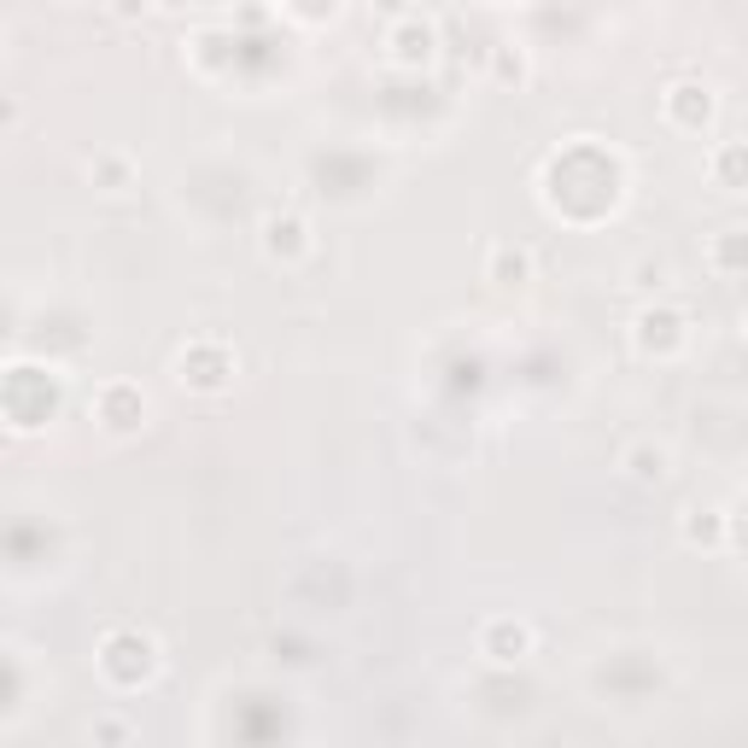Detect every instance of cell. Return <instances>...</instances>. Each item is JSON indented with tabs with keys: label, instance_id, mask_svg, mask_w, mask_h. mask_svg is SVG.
<instances>
[{
	"label": "cell",
	"instance_id": "16",
	"mask_svg": "<svg viewBox=\"0 0 748 748\" xmlns=\"http://www.w3.org/2000/svg\"><path fill=\"white\" fill-rule=\"evenodd\" d=\"M146 7H153V0H111V12H118V18H135V12H146Z\"/></svg>",
	"mask_w": 748,
	"mask_h": 748
},
{
	"label": "cell",
	"instance_id": "3",
	"mask_svg": "<svg viewBox=\"0 0 748 748\" xmlns=\"http://www.w3.org/2000/svg\"><path fill=\"white\" fill-rule=\"evenodd\" d=\"M386 47H392V59H398V65H427V59H433V47H439V30L427 24V18H416V12H404V18H392Z\"/></svg>",
	"mask_w": 748,
	"mask_h": 748
},
{
	"label": "cell",
	"instance_id": "2",
	"mask_svg": "<svg viewBox=\"0 0 748 748\" xmlns=\"http://www.w3.org/2000/svg\"><path fill=\"white\" fill-rule=\"evenodd\" d=\"M532 626L527 620H509V614H497V620H485L480 626V654L485 661H497V667H515V661H527L532 654Z\"/></svg>",
	"mask_w": 748,
	"mask_h": 748
},
{
	"label": "cell",
	"instance_id": "4",
	"mask_svg": "<svg viewBox=\"0 0 748 748\" xmlns=\"http://www.w3.org/2000/svg\"><path fill=\"white\" fill-rule=\"evenodd\" d=\"M667 118L672 123H707L714 118V94H707V82H672L667 88Z\"/></svg>",
	"mask_w": 748,
	"mask_h": 748
},
{
	"label": "cell",
	"instance_id": "11",
	"mask_svg": "<svg viewBox=\"0 0 748 748\" xmlns=\"http://www.w3.org/2000/svg\"><path fill=\"white\" fill-rule=\"evenodd\" d=\"M714 270H748V234H743V229H719V240H714Z\"/></svg>",
	"mask_w": 748,
	"mask_h": 748
},
{
	"label": "cell",
	"instance_id": "17",
	"mask_svg": "<svg viewBox=\"0 0 748 748\" xmlns=\"http://www.w3.org/2000/svg\"><path fill=\"white\" fill-rule=\"evenodd\" d=\"M123 170H129V164H123V158H100V176H111V187H118V182H123Z\"/></svg>",
	"mask_w": 748,
	"mask_h": 748
},
{
	"label": "cell",
	"instance_id": "6",
	"mask_svg": "<svg viewBox=\"0 0 748 748\" xmlns=\"http://www.w3.org/2000/svg\"><path fill=\"white\" fill-rule=\"evenodd\" d=\"M264 246H270V257H305L310 229L293 211H275V217H264Z\"/></svg>",
	"mask_w": 748,
	"mask_h": 748
},
{
	"label": "cell",
	"instance_id": "1",
	"mask_svg": "<svg viewBox=\"0 0 748 748\" xmlns=\"http://www.w3.org/2000/svg\"><path fill=\"white\" fill-rule=\"evenodd\" d=\"M100 672L111 684L135 690L141 679H153V672H158V644L146 638V631H129V626L106 631V638H100Z\"/></svg>",
	"mask_w": 748,
	"mask_h": 748
},
{
	"label": "cell",
	"instance_id": "7",
	"mask_svg": "<svg viewBox=\"0 0 748 748\" xmlns=\"http://www.w3.org/2000/svg\"><path fill=\"white\" fill-rule=\"evenodd\" d=\"M146 416V398L135 386H106L100 392V421L111 427V433H129V427H141Z\"/></svg>",
	"mask_w": 748,
	"mask_h": 748
},
{
	"label": "cell",
	"instance_id": "8",
	"mask_svg": "<svg viewBox=\"0 0 748 748\" xmlns=\"http://www.w3.org/2000/svg\"><path fill=\"white\" fill-rule=\"evenodd\" d=\"M620 468H626L638 485H661L667 468H672V451H667V444H654V439H638V444L620 457Z\"/></svg>",
	"mask_w": 748,
	"mask_h": 748
},
{
	"label": "cell",
	"instance_id": "5",
	"mask_svg": "<svg viewBox=\"0 0 748 748\" xmlns=\"http://www.w3.org/2000/svg\"><path fill=\"white\" fill-rule=\"evenodd\" d=\"M485 280H497V287H527V280H532V252L509 246V240L492 246V252H485Z\"/></svg>",
	"mask_w": 748,
	"mask_h": 748
},
{
	"label": "cell",
	"instance_id": "10",
	"mask_svg": "<svg viewBox=\"0 0 748 748\" xmlns=\"http://www.w3.org/2000/svg\"><path fill=\"white\" fill-rule=\"evenodd\" d=\"M679 532H684V544H707V550H719V544H725V515H719V509H702V503H690Z\"/></svg>",
	"mask_w": 748,
	"mask_h": 748
},
{
	"label": "cell",
	"instance_id": "9",
	"mask_svg": "<svg viewBox=\"0 0 748 748\" xmlns=\"http://www.w3.org/2000/svg\"><path fill=\"white\" fill-rule=\"evenodd\" d=\"M176 369H182V381H194V386H222L229 358H222L217 345H194V351H182V358H176Z\"/></svg>",
	"mask_w": 748,
	"mask_h": 748
},
{
	"label": "cell",
	"instance_id": "18",
	"mask_svg": "<svg viewBox=\"0 0 748 748\" xmlns=\"http://www.w3.org/2000/svg\"><path fill=\"white\" fill-rule=\"evenodd\" d=\"M374 7H386L392 18H404V12H409V0H374Z\"/></svg>",
	"mask_w": 748,
	"mask_h": 748
},
{
	"label": "cell",
	"instance_id": "14",
	"mask_svg": "<svg viewBox=\"0 0 748 748\" xmlns=\"http://www.w3.org/2000/svg\"><path fill=\"white\" fill-rule=\"evenodd\" d=\"M661 280H667V264H644L638 270V287H661Z\"/></svg>",
	"mask_w": 748,
	"mask_h": 748
},
{
	"label": "cell",
	"instance_id": "15",
	"mask_svg": "<svg viewBox=\"0 0 748 748\" xmlns=\"http://www.w3.org/2000/svg\"><path fill=\"white\" fill-rule=\"evenodd\" d=\"M94 737H129L123 719H94Z\"/></svg>",
	"mask_w": 748,
	"mask_h": 748
},
{
	"label": "cell",
	"instance_id": "13",
	"mask_svg": "<svg viewBox=\"0 0 748 748\" xmlns=\"http://www.w3.org/2000/svg\"><path fill=\"white\" fill-rule=\"evenodd\" d=\"M492 65H497V77H503V82H520V77H527V53L509 47V42H503V47L492 53Z\"/></svg>",
	"mask_w": 748,
	"mask_h": 748
},
{
	"label": "cell",
	"instance_id": "12",
	"mask_svg": "<svg viewBox=\"0 0 748 748\" xmlns=\"http://www.w3.org/2000/svg\"><path fill=\"white\" fill-rule=\"evenodd\" d=\"M714 176H719V182H743V187H748V146H743V141H725L719 153H714Z\"/></svg>",
	"mask_w": 748,
	"mask_h": 748
}]
</instances>
